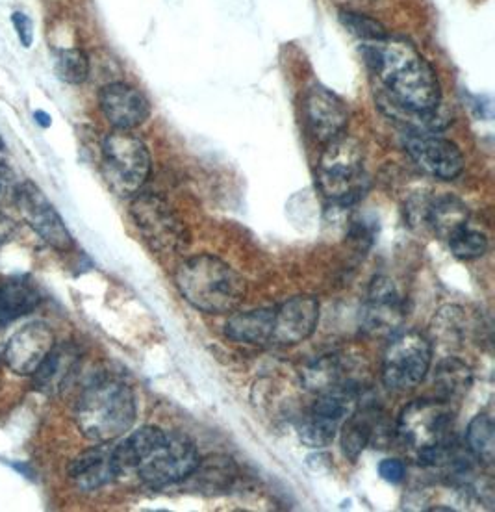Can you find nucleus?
Listing matches in <instances>:
<instances>
[{
    "label": "nucleus",
    "mask_w": 495,
    "mask_h": 512,
    "mask_svg": "<svg viewBox=\"0 0 495 512\" xmlns=\"http://www.w3.org/2000/svg\"><path fill=\"white\" fill-rule=\"evenodd\" d=\"M340 19H342L343 26H345L351 34H355L356 38L364 39V41H368V43L382 41V39L388 38V30L384 28V25L379 23L377 19L368 17V15L342 12Z\"/></svg>",
    "instance_id": "30"
},
{
    "label": "nucleus",
    "mask_w": 495,
    "mask_h": 512,
    "mask_svg": "<svg viewBox=\"0 0 495 512\" xmlns=\"http://www.w3.org/2000/svg\"><path fill=\"white\" fill-rule=\"evenodd\" d=\"M13 195L21 216L45 244L62 253H67L75 247L73 236L67 231L64 219L34 182L25 180L17 184Z\"/></svg>",
    "instance_id": "11"
},
{
    "label": "nucleus",
    "mask_w": 495,
    "mask_h": 512,
    "mask_svg": "<svg viewBox=\"0 0 495 512\" xmlns=\"http://www.w3.org/2000/svg\"><path fill=\"white\" fill-rule=\"evenodd\" d=\"M238 475V468L230 457L216 455L206 461H199L190 477L197 488H203L206 492H219L227 490L234 483Z\"/></svg>",
    "instance_id": "24"
},
{
    "label": "nucleus",
    "mask_w": 495,
    "mask_h": 512,
    "mask_svg": "<svg viewBox=\"0 0 495 512\" xmlns=\"http://www.w3.org/2000/svg\"><path fill=\"white\" fill-rule=\"evenodd\" d=\"M15 232V223L6 214H0V244L8 242Z\"/></svg>",
    "instance_id": "34"
},
{
    "label": "nucleus",
    "mask_w": 495,
    "mask_h": 512,
    "mask_svg": "<svg viewBox=\"0 0 495 512\" xmlns=\"http://www.w3.org/2000/svg\"><path fill=\"white\" fill-rule=\"evenodd\" d=\"M99 103L102 114L115 130H134L143 125L151 114V106L145 95L125 82L104 86Z\"/></svg>",
    "instance_id": "17"
},
{
    "label": "nucleus",
    "mask_w": 495,
    "mask_h": 512,
    "mask_svg": "<svg viewBox=\"0 0 495 512\" xmlns=\"http://www.w3.org/2000/svg\"><path fill=\"white\" fill-rule=\"evenodd\" d=\"M351 383L356 381L349 375V364L340 355H325L303 370V384L314 394H323Z\"/></svg>",
    "instance_id": "21"
},
{
    "label": "nucleus",
    "mask_w": 495,
    "mask_h": 512,
    "mask_svg": "<svg viewBox=\"0 0 495 512\" xmlns=\"http://www.w3.org/2000/svg\"><path fill=\"white\" fill-rule=\"evenodd\" d=\"M379 474H381L384 481L397 485V483H401L405 479L407 468H405L403 461H399V459H384L379 464Z\"/></svg>",
    "instance_id": "32"
},
{
    "label": "nucleus",
    "mask_w": 495,
    "mask_h": 512,
    "mask_svg": "<svg viewBox=\"0 0 495 512\" xmlns=\"http://www.w3.org/2000/svg\"><path fill=\"white\" fill-rule=\"evenodd\" d=\"M305 119L312 136L327 145L343 136L349 123V110L336 93L325 86H314L306 93Z\"/></svg>",
    "instance_id": "16"
},
{
    "label": "nucleus",
    "mask_w": 495,
    "mask_h": 512,
    "mask_svg": "<svg viewBox=\"0 0 495 512\" xmlns=\"http://www.w3.org/2000/svg\"><path fill=\"white\" fill-rule=\"evenodd\" d=\"M447 242H449L453 255L462 260L479 258L488 251V238L484 236L483 232L473 231L470 227H464L455 232Z\"/></svg>",
    "instance_id": "29"
},
{
    "label": "nucleus",
    "mask_w": 495,
    "mask_h": 512,
    "mask_svg": "<svg viewBox=\"0 0 495 512\" xmlns=\"http://www.w3.org/2000/svg\"><path fill=\"white\" fill-rule=\"evenodd\" d=\"M67 474L80 490H99L115 479L112 449L106 448V444H99L82 451L69 464Z\"/></svg>",
    "instance_id": "19"
},
{
    "label": "nucleus",
    "mask_w": 495,
    "mask_h": 512,
    "mask_svg": "<svg viewBox=\"0 0 495 512\" xmlns=\"http://www.w3.org/2000/svg\"><path fill=\"white\" fill-rule=\"evenodd\" d=\"M15 190V173L6 162H0V199Z\"/></svg>",
    "instance_id": "33"
},
{
    "label": "nucleus",
    "mask_w": 495,
    "mask_h": 512,
    "mask_svg": "<svg viewBox=\"0 0 495 512\" xmlns=\"http://www.w3.org/2000/svg\"><path fill=\"white\" fill-rule=\"evenodd\" d=\"M134 390L115 377H99L84 388L75 407L80 433L95 444H108L125 435L136 422Z\"/></svg>",
    "instance_id": "3"
},
{
    "label": "nucleus",
    "mask_w": 495,
    "mask_h": 512,
    "mask_svg": "<svg viewBox=\"0 0 495 512\" xmlns=\"http://www.w3.org/2000/svg\"><path fill=\"white\" fill-rule=\"evenodd\" d=\"M175 282L191 307L206 314L234 312L247 295V284L242 275L212 255L193 256L180 264Z\"/></svg>",
    "instance_id": "4"
},
{
    "label": "nucleus",
    "mask_w": 495,
    "mask_h": 512,
    "mask_svg": "<svg viewBox=\"0 0 495 512\" xmlns=\"http://www.w3.org/2000/svg\"><path fill=\"white\" fill-rule=\"evenodd\" d=\"M130 214L154 251L178 253L190 244L188 227L164 197L156 193H138L130 205Z\"/></svg>",
    "instance_id": "9"
},
{
    "label": "nucleus",
    "mask_w": 495,
    "mask_h": 512,
    "mask_svg": "<svg viewBox=\"0 0 495 512\" xmlns=\"http://www.w3.org/2000/svg\"><path fill=\"white\" fill-rule=\"evenodd\" d=\"M455 410L447 399H416L397 420V436L416 455L419 464L438 448L451 442Z\"/></svg>",
    "instance_id": "6"
},
{
    "label": "nucleus",
    "mask_w": 495,
    "mask_h": 512,
    "mask_svg": "<svg viewBox=\"0 0 495 512\" xmlns=\"http://www.w3.org/2000/svg\"><path fill=\"white\" fill-rule=\"evenodd\" d=\"M319 301L312 295H297L275 308L269 342L275 346H295L305 342L316 331Z\"/></svg>",
    "instance_id": "15"
},
{
    "label": "nucleus",
    "mask_w": 495,
    "mask_h": 512,
    "mask_svg": "<svg viewBox=\"0 0 495 512\" xmlns=\"http://www.w3.org/2000/svg\"><path fill=\"white\" fill-rule=\"evenodd\" d=\"M54 346H56V338L51 327L47 323L34 321L21 327L4 344L2 357L13 373L32 377Z\"/></svg>",
    "instance_id": "14"
},
{
    "label": "nucleus",
    "mask_w": 495,
    "mask_h": 512,
    "mask_svg": "<svg viewBox=\"0 0 495 512\" xmlns=\"http://www.w3.org/2000/svg\"><path fill=\"white\" fill-rule=\"evenodd\" d=\"M36 119H38L41 127H51V116L45 114V112H36Z\"/></svg>",
    "instance_id": "35"
},
{
    "label": "nucleus",
    "mask_w": 495,
    "mask_h": 512,
    "mask_svg": "<svg viewBox=\"0 0 495 512\" xmlns=\"http://www.w3.org/2000/svg\"><path fill=\"white\" fill-rule=\"evenodd\" d=\"M360 386L347 384L336 390L318 394V401L306 414L299 427V436L310 448H325L336 438V433L358 407Z\"/></svg>",
    "instance_id": "10"
},
{
    "label": "nucleus",
    "mask_w": 495,
    "mask_h": 512,
    "mask_svg": "<svg viewBox=\"0 0 495 512\" xmlns=\"http://www.w3.org/2000/svg\"><path fill=\"white\" fill-rule=\"evenodd\" d=\"M273 318H275V308H254V310L240 312L230 318L225 333L234 342L262 346L271 338Z\"/></svg>",
    "instance_id": "20"
},
{
    "label": "nucleus",
    "mask_w": 495,
    "mask_h": 512,
    "mask_svg": "<svg viewBox=\"0 0 495 512\" xmlns=\"http://www.w3.org/2000/svg\"><path fill=\"white\" fill-rule=\"evenodd\" d=\"M321 193L336 205H353L368 186L364 149L358 141L340 136L327 143L318 166Z\"/></svg>",
    "instance_id": "5"
},
{
    "label": "nucleus",
    "mask_w": 495,
    "mask_h": 512,
    "mask_svg": "<svg viewBox=\"0 0 495 512\" xmlns=\"http://www.w3.org/2000/svg\"><path fill=\"white\" fill-rule=\"evenodd\" d=\"M408 156L419 169L434 179L455 180L462 175L466 160L457 143L434 132H408L405 138Z\"/></svg>",
    "instance_id": "12"
},
{
    "label": "nucleus",
    "mask_w": 495,
    "mask_h": 512,
    "mask_svg": "<svg viewBox=\"0 0 495 512\" xmlns=\"http://www.w3.org/2000/svg\"><path fill=\"white\" fill-rule=\"evenodd\" d=\"M364 54L386 86L382 106H388L392 116L410 123L416 132L449 125L451 119L442 116L440 80L414 45L386 38L368 43Z\"/></svg>",
    "instance_id": "1"
},
{
    "label": "nucleus",
    "mask_w": 495,
    "mask_h": 512,
    "mask_svg": "<svg viewBox=\"0 0 495 512\" xmlns=\"http://www.w3.org/2000/svg\"><path fill=\"white\" fill-rule=\"evenodd\" d=\"M41 303L38 288L28 281H6L0 284V327L34 312Z\"/></svg>",
    "instance_id": "22"
},
{
    "label": "nucleus",
    "mask_w": 495,
    "mask_h": 512,
    "mask_svg": "<svg viewBox=\"0 0 495 512\" xmlns=\"http://www.w3.org/2000/svg\"><path fill=\"white\" fill-rule=\"evenodd\" d=\"M56 73L67 84H82L89 77L88 54L80 49H65L56 58Z\"/></svg>",
    "instance_id": "28"
},
{
    "label": "nucleus",
    "mask_w": 495,
    "mask_h": 512,
    "mask_svg": "<svg viewBox=\"0 0 495 512\" xmlns=\"http://www.w3.org/2000/svg\"><path fill=\"white\" fill-rule=\"evenodd\" d=\"M407 316V308L394 281L377 277L369 286L368 299L362 308V327L369 336H394Z\"/></svg>",
    "instance_id": "13"
},
{
    "label": "nucleus",
    "mask_w": 495,
    "mask_h": 512,
    "mask_svg": "<svg viewBox=\"0 0 495 512\" xmlns=\"http://www.w3.org/2000/svg\"><path fill=\"white\" fill-rule=\"evenodd\" d=\"M102 171L119 197H134L151 175V154L130 130H114L102 143Z\"/></svg>",
    "instance_id": "7"
},
{
    "label": "nucleus",
    "mask_w": 495,
    "mask_h": 512,
    "mask_svg": "<svg viewBox=\"0 0 495 512\" xmlns=\"http://www.w3.org/2000/svg\"><path fill=\"white\" fill-rule=\"evenodd\" d=\"M432 344L418 331L395 333L382 359V381L395 392L416 388L429 372Z\"/></svg>",
    "instance_id": "8"
},
{
    "label": "nucleus",
    "mask_w": 495,
    "mask_h": 512,
    "mask_svg": "<svg viewBox=\"0 0 495 512\" xmlns=\"http://www.w3.org/2000/svg\"><path fill=\"white\" fill-rule=\"evenodd\" d=\"M379 412L371 407L353 410V414L343 422L342 448L345 457L356 461L369 442L379 433Z\"/></svg>",
    "instance_id": "23"
},
{
    "label": "nucleus",
    "mask_w": 495,
    "mask_h": 512,
    "mask_svg": "<svg viewBox=\"0 0 495 512\" xmlns=\"http://www.w3.org/2000/svg\"><path fill=\"white\" fill-rule=\"evenodd\" d=\"M199 451L188 436L145 425L112 449L115 479L136 477L141 485L164 488L190 477Z\"/></svg>",
    "instance_id": "2"
},
{
    "label": "nucleus",
    "mask_w": 495,
    "mask_h": 512,
    "mask_svg": "<svg viewBox=\"0 0 495 512\" xmlns=\"http://www.w3.org/2000/svg\"><path fill=\"white\" fill-rule=\"evenodd\" d=\"M434 384L438 386V392L442 399L451 401L453 397L462 396L468 392L471 384V370L462 360L449 357L436 368Z\"/></svg>",
    "instance_id": "25"
},
{
    "label": "nucleus",
    "mask_w": 495,
    "mask_h": 512,
    "mask_svg": "<svg viewBox=\"0 0 495 512\" xmlns=\"http://www.w3.org/2000/svg\"><path fill=\"white\" fill-rule=\"evenodd\" d=\"M471 455L483 464H492L495 457V425L488 414H479L471 420L466 433Z\"/></svg>",
    "instance_id": "26"
},
{
    "label": "nucleus",
    "mask_w": 495,
    "mask_h": 512,
    "mask_svg": "<svg viewBox=\"0 0 495 512\" xmlns=\"http://www.w3.org/2000/svg\"><path fill=\"white\" fill-rule=\"evenodd\" d=\"M12 23L17 36H19V41L23 43V47L30 49L32 43H34V25H32L30 17L23 12H13Z\"/></svg>",
    "instance_id": "31"
},
{
    "label": "nucleus",
    "mask_w": 495,
    "mask_h": 512,
    "mask_svg": "<svg viewBox=\"0 0 495 512\" xmlns=\"http://www.w3.org/2000/svg\"><path fill=\"white\" fill-rule=\"evenodd\" d=\"M2 147H4V141L0 140V151H2Z\"/></svg>",
    "instance_id": "37"
},
{
    "label": "nucleus",
    "mask_w": 495,
    "mask_h": 512,
    "mask_svg": "<svg viewBox=\"0 0 495 512\" xmlns=\"http://www.w3.org/2000/svg\"><path fill=\"white\" fill-rule=\"evenodd\" d=\"M2 351H4V338H2V331H0V357H2Z\"/></svg>",
    "instance_id": "36"
},
{
    "label": "nucleus",
    "mask_w": 495,
    "mask_h": 512,
    "mask_svg": "<svg viewBox=\"0 0 495 512\" xmlns=\"http://www.w3.org/2000/svg\"><path fill=\"white\" fill-rule=\"evenodd\" d=\"M78 362L80 353L73 344L52 347L47 359L41 362V366L32 375L36 390L47 396L62 392L77 370Z\"/></svg>",
    "instance_id": "18"
},
{
    "label": "nucleus",
    "mask_w": 495,
    "mask_h": 512,
    "mask_svg": "<svg viewBox=\"0 0 495 512\" xmlns=\"http://www.w3.org/2000/svg\"><path fill=\"white\" fill-rule=\"evenodd\" d=\"M466 327V316L464 310L458 307H444L434 318L432 333L434 340H438L440 346H458L464 336Z\"/></svg>",
    "instance_id": "27"
}]
</instances>
